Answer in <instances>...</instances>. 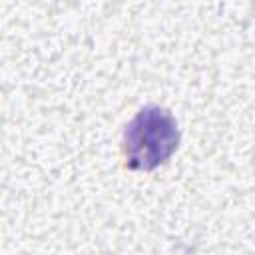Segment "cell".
Here are the masks:
<instances>
[{"label": "cell", "instance_id": "obj_1", "mask_svg": "<svg viewBox=\"0 0 255 255\" xmlns=\"http://www.w3.org/2000/svg\"><path fill=\"white\" fill-rule=\"evenodd\" d=\"M179 145V128L169 110L141 108L124 129V159L133 171H151L163 165Z\"/></svg>", "mask_w": 255, "mask_h": 255}]
</instances>
